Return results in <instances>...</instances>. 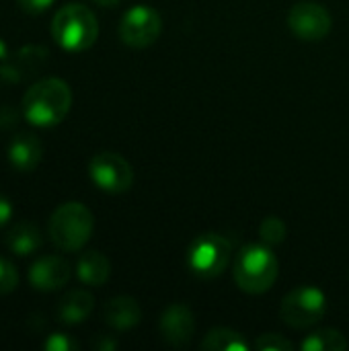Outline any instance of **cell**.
Here are the masks:
<instances>
[{
	"label": "cell",
	"mask_w": 349,
	"mask_h": 351,
	"mask_svg": "<svg viewBox=\"0 0 349 351\" xmlns=\"http://www.w3.org/2000/svg\"><path fill=\"white\" fill-rule=\"evenodd\" d=\"M16 2L23 10H27L31 14H39V12H45L56 0H16Z\"/></svg>",
	"instance_id": "cb8c5ba5"
},
{
	"label": "cell",
	"mask_w": 349,
	"mask_h": 351,
	"mask_svg": "<svg viewBox=\"0 0 349 351\" xmlns=\"http://www.w3.org/2000/svg\"><path fill=\"white\" fill-rule=\"evenodd\" d=\"M93 230H95V218L91 210L80 202L62 204L51 214L47 224L51 243L64 253L80 251L91 241Z\"/></svg>",
	"instance_id": "277c9868"
},
{
	"label": "cell",
	"mask_w": 349,
	"mask_h": 351,
	"mask_svg": "<svg viewBox=\"0 0 349 351\" xmlns=\"http://www.w3.org/2000/svg\"><path fill=\"white\" fill-rule=\"evenodd\" d=\"M41 245H43L41 232L31 222H19L6 234V247L19 257H27V255L37 253L41 249Z\"/></svg>",
	"instance_id": "e0dca14e"
},
{
	"label": "cell",
	"mask_w": 349,
	"mask_h": 351,
	"mask_svg": "<svg viewBox=\"0 0 349 351\" xmlns=\"http://www.w3.org/2000/svg\"><path fill=\"white\" fill-rule=\"evenodd\" d=\"M327 313V298L323 290L315 286L294 288L282 302V321L292 329H309L323 321Z\"/></svg>",
	"instance_id": "8992f818"
},
{
	"label": "cell",
	"mask_w": 349,
	"mask_h": 351,
	"mask_svg": "<svg viewBox=\"0 0 349 351\" xmlns=\"http://www.w3.org/2000/svg\"><path fill=\"white\" fill-rule=\"evenodd\" d=\"M43 348L47 351H74L78 350V343L70 335H66V333H51L45 339Z\"/></svg>",
	"instance_id": "603a6c76"
},
{
	"label": "cell",
	"mask_w": 349,
	"mask_h": 351,
	"mask_svg": "<svg viewBox=\"0 0 349 351\" xmlns=\"http://www.w3.org/2000/svg\"><path fill=\"white\" fill-rule=\"evenodd\" d=\"M255 348L259 351H292L294 343L288 341L286 337L278 335V333H263L257 337Z\"/></svg>",
	"instance_id": "7402d4cb"
},
{
	"label": "cell",
	"mask_w": 349,
	"mask_h": 351,
	"mask_svg": "<svg viewBox=\"0 0 349 351\" xmlns=\"http://www.w3.org/2000/svg\"><path fill=\"white\" fill-rule=\"evenodd\" d=\"M140 319H142L140 304L130 296L111 298L103 306V321L117 331H128V329L136 327L140 323Z\"/></svg>",
	"instance_id": "5bb4252c"
},
{
	"label": "cell",
	"mask_w": 349,
	"mask_h": 351,
	"mask_svg": "<svg viewBox=\"0 0 349 351\" xmlns=\"http://www.w3.org/2000/svg\"><path fill=\"white\" fill-rule=\"evenodd\" d=\"M232 276L247 294H263L274 288L280 276V263L269 245H247L234 259Z\"/></svg>",
	"instance_id": "7a4b0ae2"
},
{
	"label": "cell",
	"mask_w": 349,
	"mask_h": 351,
	"mask_svg": "<svg viewBox=\"0 0 349 351\" xmlns=\"http://www.w3.org/2000/svg\"><path fill=\"white\" fill-rule=\"evenodd\" d=\"M76 276L82 284L93 286V288H101L109 276H111V263L109 259L99 253V251H86L78 257L76 263Z\"/></svg>",
	"instance_id": "2e32d148"
},
{
	"label": "cell",
	"mask_w": 349,
	"mask_h": 351,
	"mask_svg": "<svg viewBox=\"0 0 349 351\" xmlns=\"http://www.w3.org/2000/svg\"><path fill=\"white\" fill-rule=\"evenodd\" d=\"M45 60H47V49L45 47H41V45H27V47L19 49L12 60L4 62L0 66V78L6 80V82L16 84L25 76L35 74L41 68V64H45Z\"/></svg>",
	"instance_id": "7c38bea8"
},
{
	"label": "cell",
	"mask_w": 349,
	"mask_h": 351,
	"mask_svg": "<svg viewBox=\"0 0 349 351\" xmlns=\"http://www.w3.org/2000/svg\"><path fill=\"white\" fill-rule=\"evenodd\" d=\"M259 237L265 245L276 247L286 241V224L278 216H267L259 226Z\"/></svg>",
	"instance_id": "ffe728a7"
},
{
	"label": "cell",
	"mask_w": 349,
	"mask_h": 351,
	"mask_svg": "<svg viewBox=\"0 0 349 351\" xmlns=\"http://www.w3.org/2000/svg\"><path fill=\"white\" fill-rule=\"evenodd\" d=\"M12 218V204L4 195H0V226H6Z\"/></svg>",
	"instance_id": "484cf974"
},
{
	"label": "cell",
	"mask_w": 349,
	"mask_h": 351,
	"mask_svg": "<svg viewBox=\"0 0 349 351\" xmlns=\"http://www.w3.org/2000/svg\"><path fill=\"white\" fill-rule=\"evenodd\" d=\"M91 181L107 193H125L134 185L132 165L117 152H99L88 162Z\"/></svg>",
	"instance_id": "52a82bcc"
},
{
	"label": "cell",
	"mask_w": 349,
	"mask_h": 351,
	"mask_svg": "<svg viewBox=\"0 0 349 351\" xmlns=\"http://www.w3.org/2000/svg\"><path fill=\"white\" fill-rule=\"evenodd\" d=\"M93 346H95L97 351H113L117 348V341L113 337H109V335H99Z\"/></svg>",
	"instance_id": "4316f807"
},
{
	"label": "cell",
	"mask_w": 349,
	"mask_h": 351,
	"mask_svg": "<svg viewBox=\"0 0 349 351\" xmlns=\"http://www.w3.org/2000/svg\"><path fill=\"white\" fill-rule=\"evenodd\" d=\"M95 308V298L86 290L68 292L58 304V319L64 325H80L84 323Z\"/></svg>",
	"instance_id": "9a60e30c"
},
{
	"label": "cell",
	"mask_w": 349,
	"mask_h": 351,
	"mask_svg": "<svg viewBox=\"0 0 349 351\" xmlns=\"http://www.w3.org/2000/svg\"><path fill=\"white\" fill-rule=\"evenodd\" d=\"M230 259H232L230 241L216 232L200 234L191 243L189 255H187L189 269L202 280H214V278L222 276L224 269L228 267Z\"/></svg>",
	"instance_id": "5b68a950"
},
{
	"label": "cell",
	"mask_w": 349,
	"mask_h": 351,
	"mask_svg": "<svg viewBox=\"0 0 349 351\" xmlns=\"http://www.w3.org/2000/svg\"><path fill=\"white\" fill-rule=\"evenodd\" d=\"M163 31V19L160 14L148 6V4H136L132 6L119 23V37L125 45L144 49L152 45Z\"/></svg>",
	"instance_id": "ba28073f"
},
{
	"label": "cell",
	"mask_w": 349,
	"mask_h": 351,
	"mask_svg": "<svg viewBox=\"0 0 349 351\" xmlns=\"http://www.w3.org/2000/svg\"><path fill=\"white\" fill-rule=\"evenodd\" d=\"M349 348L348 339L337 329H319L302 341V351H346Z\"/></svg>",
	"instance_id": "d6986e66"
},
{
	"label": "cell",
	"mask_w": 349,
	"mask_h": 351,
	"mask_svg": "<svg viewBox=\"0 0 349 351\" xmlns=\"http://www.w3.org/2000/svg\"><path fill=\"white\" fill-rule=\"evenodd\" d=\"M8 162L19 171V173H31L37 169V165L41 162L43 158V144L41 140L31 134V132H25V134H16L10 144H8Z\"/></svg>",
	"instance_id": "4fadbf2b"
},
{
	"label": "cell",
	"mask_w": 349,
	"mask_h": 351,
	"mask_svg": "<svg viewBox=\"0 0 349 351\" xmlns=\"http://www.w3.org/2000/svg\"><path fill=\"white\" fill-rule=\"evenodd\" d=\"M72 107V90L62 78H43L23 95V115L35 128H53Z\"/></svg>",
	"instance_id": "6da1fadb"
},
{
	"label": "cell",
	"mask_w": 349,
	"mask_h": 351,
	"mask_svg": "<svg viewBox=\"0 0 349 351\" xmlns=\"http://www.w3.org/2000/svg\"><path fill=\"white\" fill-rule=\"evenodd\" d=\"M249 341L243 337V333L228 329V327H216L208 331V335L202 341L204 351H249Z\"/></svg>",
	"instance_id": "ac0fdd59"
},
{
	"label": "cell",
	"mask_w": 349,
	"mask_h": 351,
	"mask_svg": "<svg viewBox=\"0 0 349 351\" xmlns=\"http://www.w3.org/2000/svg\"><path fill=\"white\" fill-rule=\"evenodd\" d=\"M51 37L66 51H84L93 47L99 37L95 12L78 2L62 6L51 19Z\"/></svg>",
	"instance_id": "3957f363"
},
{
	"label": "cell",
	"mask_w": 349,
	"mask_h": 351,
	"mask_svg": "<svg viewBox=\"0 0 349 351\" xmlns=\"http://www.w3.org/2000/svg\"><path fill=\"white\" fill-rule=\"evenodd\" d=\"M99 6H105V8H113V6H117L121 0H95Z\"/></svg>",
	"instance_id": "83f0119b"
},
{
	"label": "cell",
	"mask_w": 349,
	"mask_h": 351,
	"mask_svg": "<svg viewBox=\"0 0 349 351\" xmlns=\"http://www.w3.org/2000/svg\"><path fill=\"white\" fill-rule=\"evenodd\" d=\"M288 25L302 41H321L331 33L333 16L319 2H298L290 8Z\"/></svg>",
	"instance_id": "9c48e42d"
},
{
	"label": "cell",
	"mask_w": 349,
	"mask_h": 351,
	"mask_svg": "<svg viewBox=\"0 0 349 351\" xmlns=\"http://www.w3.org/2000/svg\"><path fill=\"white\" fill-rule=\"evenodd\" d=\"M70 263L58 255H45L37 259L29 269V282L39 292H56L70 282Z\"/></svg>",
	"instance_id": "30bf717a"
},
{
	"label": "cell",
	"mask_w": 349,
	"mask_h": 351,
	"mask_svg": "<svg viewBox=\"0 0 349 351\" xmlns=\"http://www.w3.org/2000/svg\"><path fill=\"white\" fill-rule=\"evenodd\" d=\"M16 286H19V271H16V267L8 259L0 257V296L14 292Z\"/></svg>",
	"instance_id": "44dd1931"
},
{
	"label": "cell",
	"mask_w": 349,
	"mask_h": 351,
	"mask_svg": "<svg viewBox=\"0 0 349 351\" xmlns=\"http://www.w3.org/2000/svg\"><path fill=\"white\" fill-rule=\"evenodd\" d=\"M6 58H8V47H6L4 39L0 37V62H4Z\"/></svg>",
	"instance_id": "f1b7e54d"
},
{
	"label": "cell",
	"mask_w": 349,
	"mask_h": 351,
	"mask_svg": "<svg viewBox=\"0 0 349 351\" xmlns=\"http://www.w3.org/2000/svg\"><path fill=\"white\" fill-rule=\"evenodd\" d=\"M160 335L173 348H183L191 341L195 333V319L189 306L175 302L160 317Z\"/></svg>",
	"instance_id": "8fae6325"
},
{
	"label": "cell",
	"mask_w": 349,
	"mask_h": 351,
	"mask_svg": "<svg viewBox=\"0 0 349 351\" xmlns=\"http://www.w3.org/2000/svg\"><path fill=\"white\" fill-rule=\"evenodd\" d=\"M16 121H19V111L14 107L2 105L0 107V130H8V128L16 125Z\"/></svg>",
	"instance_id": "d4e9b609"
}]
</instances>
